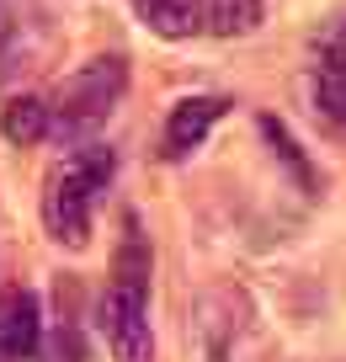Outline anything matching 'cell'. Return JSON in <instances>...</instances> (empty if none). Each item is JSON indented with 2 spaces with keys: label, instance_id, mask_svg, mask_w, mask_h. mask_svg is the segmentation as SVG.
<instances>
[{
  "label": "cell",
  "instance_id": "1",
  "mask_svg": "<svg viewBox=\"0 0 346 362\" xmlns=\"http://www.w3.org/2000/svg\"><path fill=\"white\" fill-rule=\"evenodd\" d=\"M101 330L117 362H155V330H149V240L128 218L117 267L101 293Z\"/></svg>",
  "mask_w": 346,
  "mask_h": 362
},
{
  "label": "cell",
  "instance_id": "2",
  "mask_svg": "<svg viewBox=\"0 0 346 362\" xmlns=\"http://www.w3.org/2000/svg\"><path fill=\"white\" fill-rule=\"evenodd\" d=\"M117 176V155L112 144H75L69 160L48 176V192H43V224L59 245L69 250H86L91 245V208L96 197L107 192V181Z\"/></svg>",
  "mask_w": 346,
  "mask_h": 362
},
{
  "label": "cell",
  "instance_id": "3",
  "mask_svg": "<svg viewBox=\"0 0 346 362\" xmlns=\"http://www.w3.org/2000/svg\"><path fill=\"white\" fill-rule=\"evenodd\" d=\"M128 90V59L123 54H96L91 64H80L75 75L59 80V90L48 96V139L59 144H91L101 123L117 112Z\"/></svg>",
  "mask_w": 346,
  "mask_h": 362
},
{
  "label": "cell",
  "instance_id": "4",
  "mask_svg": "<svg viewBox=\"0 0 346 362\" xmlns=\"http://www.w3.org/2000/svg\"><path fill=\"white\" fill-rule=\"evenodd\" d=\"M309 64V102L325 128H346V6L330 11L314 33Z\"/></svg>",
  "mask_w": 346,
  "mask_h": 362
},
{
  "label": "cell",
  "instance_id": "5",
  "mask_svg": "<svg viewBox=\"0 0 346 362\" xmlns=\"http://www.w3.org/2000/svg\"><path fill=\"white\" fill-rule=\"evenodd\" d=\"M43 351V304L33 288L0 293V362H33Z\"/></svg>",
  "mask_w": 346,
  "mask_h": 362
},
{
  "label": "cell",
  "instance_id": "6",
  "mask_svg": "<svg viewBox=\"0 0 346 362\" xmlns=\"http://www.w3.org/2000/svg\"><path fill=\"white\" fill-rule=\"evenodd\" d=\"M229 112V96H181L171 107L166 128H160V155L166 160H187L192 149H202V139L213 134V123Z\"/></svg>",
  "mask_w": 346,
  "mask_h": 362
},
{
  "label": "cell",
  "instance_id": "7",
  "mask_svg": "<svg viewBox=\"0 0 346 362\" xmlns=\"http://www.w3.org/2000/svg\"><path fill=\"white\" fill-rule=\"evenodd\" d=\"M134 16L166 43H187L202 33V0H128Z\"/></svg>",
  "mask_w": 346,
  "mask_h": 362
},
{
  "label": "cell",
  "instance_id": "8",
  "mask_svg": "<svg viewBox=\"0 0 346 362\" xmlns=\"http://www.w3.org/2000/svg\"><path fill=\"white\" fill-rule=\"evenodd\" d=\"M267 16L261 0H202V33L213 37H250Z\"/></svg>",
  "mask_w": 346,
  "mask_h": 362
},
{
  "label": "cell",
  "instance_id": "9",
  "mask_svg": "<svg viewBox=\"0 0 346 362\" xmlns=\"http://www.w3.org/2000/svg\"><path fill=\"white\" fill-rule=\"evenodd\" d=\"M0 134L11 139V144H38L48 139V102L43 96H11V102L0 107Z\"/></svg>",
  "mask_w": 346,
  "mask_h": 362
},
{
  "label": "cell",
  "instance_id": "10",
  "mask_svg": "<svg viewBox=\"0 0 346 362\" xmlns=\"http://www.w3.org/2000/svg\"><path fill=\"white\" fill-rule=\"evenodd\" d=\"M261 134H267V144L272 149H277V155H282V165H288L293 170V176H299L304 181V187H314V170H309V160H304L299 155V144H293V134H288V123H277V117H261Z\"/></svg>",
  "mask_w": 346,
  "mask_h": 362
}]
</instances>
